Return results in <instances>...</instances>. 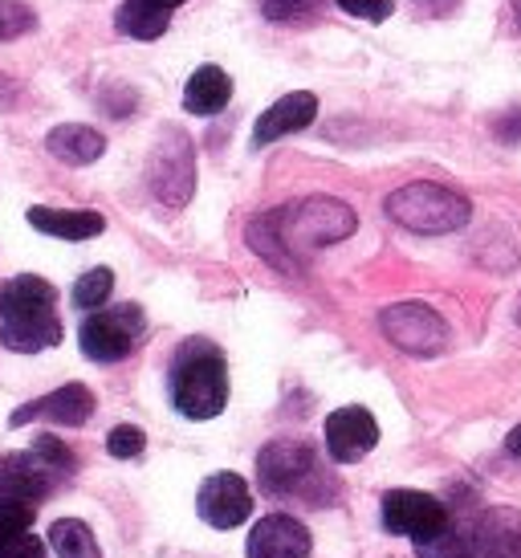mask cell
I'll list each match as a JSON object with an SVG mask.
<instances>
[{
  "label": "cell",
  "instance_id": "cell-1",
  "mask_svg": "<svg viewBox=\"0 0 521 558\" xmlns=\"http://www.w3.org/2000/svg\"><path fill=\"white\" fill-rule=\"evenodd\" d=\"M354 229H359V217H354L351 204L335 201V196H306V201L281 204L274 213H260L257 220H249L245 241L274 269L298 274L306 253L338 245Z\"/></svg>",
  "mask_w": 521,
  "mask_h": 558
},
{
  "label": "cell",
  "instance_id": "cell-2",
  "mask_svg": "<svg viewBox=\"0 0 521 558\" xmlns=\"http://www.w3.org/2000/svg\"><path fill=\"white\" fill-rule=\"evenodd\" d=\"M420 558H521V513L464 501L448 510V526L415 546Z\"/></svg>",
  "mask_w": 521,
  "mask_h": 558
},
{
  "label": "cell",
  "instance_id": "cell-3",
  "mask_svg": "<svg viewBox=\"0 0 521 558\" xmlns=\"http://www.w3.org/2000/svg\"><path fill=\"white\" fill-rule=\"evenodd\" d=\"M62 342L58 290L46 278L16 274L0 286V347L16 355H37Z\"/></svg>",
  "mask_w": 521,
  "mask_h": 558
},
{
  "label": "cell",
  "instance_id": "cell-4",
  "mask_svg": "<svg viewBox=\"0 0 521 558\" xmlns=\"http://www.w3.org/2000/svg\"><path fill=\"white\" fill-rule=\"evenodd\" d=\"M171 408L187 420H216L229 403V363L208 339H187L168 372Z\"/></svg>",
  "mask_w": 521,
  "mask_h": 558
},
{
  "label": "cell",
  "instance_id": "cell-5",
  "mask_svg": "<svg viewBox=\"0 0 521 558\" xmlns=\"http://www.w3.org/2000/svg\"><path fill=\"white\" fill-rule=\"evenodd\" d=\"M257 485L265 497L274 501H306L314 510H323L338 497L335 477L323 469L318 452L306 440H269L257 452Z\"/></svg>",
  "mask_w": 521,
  "mask_h": 558
},
{
  "label": "cell",
  "instance_id": "cell-6",
  "mask_svg": "<svg viewBox=\"0 0 521 558\" xmlns=\"http://www.w3.org/2000/svg\"><path fill=\"white\" fill-rule=\"evenodd\" d=\"M77 473V457L65 449L58 436H33V449L9 452L0 457V497L41 506L49 494H58V485Z\"/></svg>",
  "mask_w": 521,
  "mask_h": 558
},
{
  "label": "cell",
  "instance_id": "cell-7",
  "mask_svg": "<svg viewBox=\"0 0 521 558\" xmlns=\"http://www.w3.org/2000/svg\"><path fill=\"white\" fill-rule=\"evenodd\" d=\"M384 208L399 229H412V233L424 236L457 233V229H464L473 220V204L464 201L457 187L432 184V180H415V184L396 187Z\"/></svg>",
  "mask_w": 521,
  "mask_h": 558
},
{
  "label": "cell",
  "instance_id": "cell-8",
  "mask_svg": "<svg viewBox=\"0 0 521 558\" xmlns=\"http://www.w3.org/2000/svg\"><path fill=\"white\" fill-rule=\"evenodd\" d=\"M147 187L163 208H184L196 192V143L180 126H163L147 159Z\"/></svg>",
  "mask_w": 521,
  "mask_h": 558
},
{
  "label": "cell",
  "instance_id": "cell-9",
  "mask_svg": "<svg viewBox=\"0 0 521 558\" xmlns=\"http://www.w3.org/2000/svg\"><path fill=\"white\" fill-rule=\"evenodd\" d=\"M143 330H147V318H143V306H135V302L110 306V311L98 306L77 326V347L90 363H119L138 347Z\"/></svg>",
  "mask_w": 521,
  "mask_h": 558
},
{
  "label": "cell",
  "instance_id": "cell-10",
  "mask_svg": "<svg viewBox=\"0 0 521 558\" xmlns=\"http://www.w3.org/2000/svg\"><path fill=\"white\" fill-rule=\"evenodd\" d=\"M379 330L403 355L432 359L448 347V323L432 311L428 302H396L379 314Z\"/></svg>",
  "mask_w": 521,
  "mask_h": 558
},
{
  "label": "cell",
  "instance_id": "cell-11",
  "mask_svg": "<svg viewBox=\"0 0 521 558\" xmlns=\"http://www.w3.org/2000/svg\"><path fill=\"white\" fill-rule=\"evenodd\" d=\"M379 513H384L387 534L412 538L415 546L436 538L448 526V506L440 497L424 494V489H387Z\"/></svg>",
  "mask_w": 521,
  "mask_h": 558
},
{
  "label": "cell",
  "instance_id": "cell-12",
  "mask_svg": "<svg viewBox=\"0 0 521 558\" xmlns=\"http://www.w3.org/2000/svg\"><path fill=\"white\" fill-rule=\"evenodd\" d=\"M94 391L86 384H65V388H53L49 396H37V400L21 403L13 416H9V428H25V424H65V428H82L86 420L94 416Z\"/></svg>",
  "mask_w": 521,
  "mask_h": 558
},
{
  "label": "cell",
  "instance_id": "cell-13",
  "mask_svg": "<svg viewBox=\"0 0 521 558\" xmlns=\"http://www.w3.org/2000/svg\"><path fill=\"white\" fill-rule=\"evenodd\" d=\"M375 445H379V420L371 416L367 408L351 403V408H338V412L326 416V452H330V461L354 465Z\"/></svg>",
  "mask_w": 521,
  "mask_h": 558
},
{
  "label": "cell",
  "instance_id": "cell-14",
  "mask_svg": "<svg viewBox=\"0 0 521 558\" xmlns=\"http://www.w3.org/2000/svg\"><path fill=\"white\" fill-rule=\"evenodd\" d=\"M196 513L213 530H232L253 513V494H249V485L237 473H213L199 485Z\"/></svg>",
  "mask_w": 521,
  "mask_h": 558
},
{
  "label": "cell",
  "instance_id": "cell-15",
  "mask_svg": "<svg viewBox=\"0 0 521 558\" xmlns=\"http://www.w3.org/2000/svg\"><path fill=\"white\" fill-rule=\"evenodd\" d=\"M310 530L290 513H265L257 526L249 530L245 558H310Z\"/></svg>",
  "mask_w": 521,
  "mask_h": 558
},
{
  "label": "cell",
  "instance_id": "cell-16",
  "mask_svg": "<svg viewBox=\"0 0 521 558\" xmlns=\"http://www.w3.org/2000/svg\"><path fill=\"white\" fill-rule=\"evenodd\" d=\"M318 119V98L310 90H293L277 98L269 110H260L257 126H253V147H269V143L286 140L293 131H306Z\"/></svg>",
  "mask_w": 521,
  "mask_h": 558
},
{
  "label": "cell",
  "instance_id": "cell-17",
  "mask_svg": "<svg viewBox=\"0 0 521 558\" xmlns=\"http://www.w3.org/2000/svg\"><path fill=\"white\" fill-rule=\"evenodd\" d=\"M29 225L46 236L90 241V236H98L107 229V217L90 213V208H46V204H37V208H29Z\"/></svg>",
  "mask_w": 521,
  "mask_h": 558
},
{
  "label": "cell",
  "instance_id": "cell-18",
  "mask_svg": "<svg viewBox=\"0 0 521 558\" xmlns=\"http://www.w3.org/2000/svg\"><path fill=\"white\" fill-rule=\"evenodd\" d=\"M46 147L53 159H62L70 168H86V163H98L102 151H107V140L102 131H94L86 123H62L46 135Z\"/></svg>",
  "mask_w": 521,
  "mask_h": 558
},
{
  "label": "cell",
  "instance_id": "cell-19",
  "mask_svg": "<svg viewBox=\"0 0 521 558\" xmlns=\"http://www.w3.org/2000/svg\"><path fill=\"white\" fill-rule=\"evenodd\" d=\"M229 98H232V78L220 65H199L184 86V110L187 114H199V119L220 114V110L229 107Z\"/></svg>",
  "mask_w": 521,
  "mask_h": 558
},
{
  "label": "cell",
  "instance_id": "cell-20",
  "mask_svg": "<svg viewBox=\"0 0 521 558\" xmlns=\"http://www.w3.org/2000/svg\"><path fill=\"white\" fill-rule=\"evenodd\" d=\"M171 25V9L159 0H123L119 13H114V29L135 41H155L163 37Z\"/></svg>",
  "mask_w": 521,
  "mask_h": 558
},
{
  "label": "cell",
  "instance_id": "cell-21",
  "mask_svg": "<svg viewBox=\"0 0 521 558\" xmlns=\"http://www.w3.org/2000/svg\"><path fill=\"white\" fill-rule=\"evenodd\" d=\"M49 546H53L58 558H107L98 550L94 530L86 526V522H77V518H58V522L49 526Z\"/></svg>",
  "mask_w": 521,
  "mask_h": 558
},
{
  "label": "cell",
  "instance_id": "cell-22",
  "mask_svg": "<svg viewBox=\"0 0 521 558\" xmlns=\"http://www.w3.org/2000/svg\"><path fill=\"white\" fill-rule=\"evenodd\" d=\"M110 294H114V274H110L107 265H98V269H90V274H82L74 281L70 302H74L77 311H98V306H107Z\"/></svg>",
  "mask_w": 521,
  "mask_h": 558
},
{
  "label": "cell",
  "instance_id": "cell-23",
  "mask_svg": "<svg viewBox=\"0 0 521 558\" xmlns=\"http://www.w3.org/2000/svg\"><path fill=\"white\" fill-rule=\"evenodd\" d=\"M33 518H37V506L0 497V546H9L13 538H21L25 530H33Z\"/></svg>",
  "mask_w": 521,
  "mask_h": 558
},
{
  "label": "cell",
  "instance_id": "cell-24",
  "mask_svg": "<svg viewBox=\"0 0 521 558\" xmlns=\"http://www.w3.org/2000/svg\"><path fill=\"white\" fill-rule=\"evenodd\" d=\"M37 25V13H33L25 0H0V41H16Z\"/></svg>",
  "mask_w": 521,
  "mask_h": 558
},
{
  "label": "cell",
  "instance_id": "cell-25",
  "mask_svg": "<svg viewBox=\"0 0 521 558\" xmlns=\"http://www.w3.org/2000/svg\"><path fill=\"white\" fill-rule=\"evenodd\" d=\"M323 9V0H260V16L274 25H290V21H310Z\"/></svg>",
  "mask_w": 521,
  "mask_h": 558
},
{
  "label": "cell",
  "instance_id": "cell-26",
  "mask_svg": "<svg viewBox=\"0 0 521 558\" xmlns=\"http://www.w3.org/2000/svg\"><path fill=\"white\" fill-rule=\"evenodd\" d=\"M147 449V433L135 428V424H119V428H110L107 436V452L114 461H131V457H143Z\"/></svg>",
  "mask_w": 521,
  "mask_h": 558
},
{
  "label": "cell",
  "instance_id": "cell-27",
  "mask_svg": "<svg viewBox=\"0 0 521 558\" xmlns=\"http://www.w3.org/2000/svg\"><path fill=\"white\" fill-rule=\"evenodd\" d=\"M335 4L342 13L359 16V21H371V25H379L396 13V0H335Z\"/></svg>",
  "mask_w": 521,
  "mask_h": 558
},
{
  "label": "cell",
  "instance_id": "cell-28",
  "mask_svg": "<svg viewBox=\"0 0 521 558\" xmlns=\"http://www.w3.org/2000/svg\"><path fill=\"white\" fill-rule=\"evenodd\" d=\"M0 558H49V550L33 530H25L21 538H13L9 546H0Z\"/></svg>",
  "mask_w": 521,
  "mask_h": 558
},
{
  "label": "cell",
  "instance_id": "cell-29",
  "mask_svg": "<svg viewBox=\"0 0 521 558\" xmlns=\"http://www.w3.org/2000/svg\"><path fill=\"white\" fill-rule=\"evenodd\" d=\"M506 452H509V457H518V461H521V424H518V428H513V433L506 436Z\"/></svg>",
  "mask_w": 521,
  "mask_h": 558
},
{
  "label": "cell",
  "instance_id": "cell-30",
  "mask_svg": "<svg viewBox=\"0 0 521 558\" xmlns=\"http://www.w3.org/2000/svg\"><path fill=\"white\" fill-rule=\"evenodd\" d=\"M159 4H168L171 13H175V9H180V4H184V0H159Z\"/></svg>",
  "mask_w": 521,
  "mask_h": 558
},
{
  "label": "cell",
  "instance_id": "cell-31",
  "mask_svg": "<svg viewBox=\"0 0 521 558\" xmlns=\"http://www.w3.org/2000/svg\"><path fill=\"white\" fill-rule=\"evenodd\" d=\"M513 16L521 21V0H513Z\"/></svg>",
  "mask_w": 521,
  "mask_h": 558
},
{
  "label": "cell",
  "instance_id": "cell-32",
  "mask_svg": "<svg viewBox=\"0 0 521 558\" xmlns=\"http://www.w3.org/2000/svg\"><path fill=\"white\" fill-rule=\"evenodd\" d=\"M518 323H521V311H518Z\"/></svg>",
  "mask_w": 521,
  "mask_h": 558
}]
</instances>
